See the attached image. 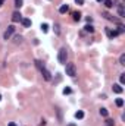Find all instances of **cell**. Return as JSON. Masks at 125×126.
<instances>
[{"label": "cell", "mask_w": 125, "mask_h": 126, "mask_svg": "<svg viewBox=\"0 0 125 126\" xmlns=\"http://www.w3.org/2000/svg\"><path fill=\"white\" fill-rule=\"evenodd\" d=\"M83 117H84V112L78 110V112L75 113V119H78V120H80V119H83Z\"/></svg>", "instance_id": "obj_16"}, {"label": "cell", "mask_w": 125, "mask_h": 126, "mask_svg": "<svg viewBox=\"0 0 125 126\" xmlns=\"http://www.w3.org/2000/svg\"><path fill=\"white\" fill-rule=\"evenodd\" d=\"M15 43H16V44H18V43H22V37H21V35H16V37H15Z\"/></svg>", "instance_id": "obj_24"}, {"label": "cell", "mask_w": 125, "mask_h": 126, "mask_svg": "<svg viewBox=\"0 0 125 126\" xmlns=\"http://www.w3.org/2000/svg\"><path fill=\"white\" fill-rule=\"evenodd\" d=\"M34 63H35V66H37V69H38V70H43V69H44V65H43L40 60H35Z\"/></svg>", "instance_id": "obj_14"}, {"label": "cell", "mask_w": 125, "mask_h": 126, "mask_svg": "<svg viewBox=\"0 0 125 126\" xmlns=\"http://www.w3.org/2000/svg\"><path fill=\"white\" fill-rule=\"evenodd\" d=\"M106 34H108V37H109L111 40H113V38H115V37L118 35V32H116L115 29L112 31V29H109V28H106Z\"/></svg>", "instance_id": "obj_7"}, {"label": "cell", "mask_w": 125, "mask_h": 126, "mask_svg": "<svg viewBox=\"0 0 125 126\" xmlns=\"http://www.w3.org/2000/svg\"><path fill=\"white\" fill-rule=\"evenodd\" d=\"M71 92H72V90H71L69 87H66V88L63 90V94H65V95H66V94H71Z\"/></svg>", "instance_id": "obj_25"}, {"label": "cell", "mask_w": 125, "mask_h": 126, "mask_svg": "<svg viewBox=\"0 0 125 126\" xmlns=\"http://www.w3.org/2000/svg\"><path fill=\"white\" fill-rule=\"evenodd\" d=\"M119 82H121V85L125 84V73H121V76H119Z\"/></svg>", "instance_id": "obj_23"}, {"label": "cell", "mask_w": 125, "mask_h": 126, "mask_svg": "<svg viewBox=\"0 0 125 126\" xmlns=\"http://www.w3.org/2000/svg\"><path fill=\"white\" fill-rule=\"evenodd\" d=\"M66 59H68V51H66V48H60V50H59V54H57L59 63L66 65Z\"/></svg>", "instance_id": "obj_2"}, {"label": "cell", "mask_w": 125, "mask_h": 126, "mask_svg": "<svg viewBox=\"0 0 125 126\" xmlns=\"http://www.w3.org/2000/svg\"><path fill=\"white\" fill-rule=\"evenodd\" d=\"M116 106L118 107H122L124 106V100L122 98H116Z\"/></svg>", "instance_id": "obj_22"}, {"label": "cell", "mask_w": 125, "mask_h": 126, "mask_svg": "<svg viewBox=\"0 0 125 126\" xmlns=\"http://www.w3.org/2000/svg\"><path fill=\"white\" fill-rule=\"evenodd\" d=\"M77 4H84V0H75Z\"/></svg>", "instance_id": "obj_28"}, {"label": "cell", "mask_w": 125, "mask_h": 126, "mask_svg": "<svg viewBox=\"0 0 125 126\" xmlns=\"http://www.w3.org/2000/svg\"><path fill=\"white\" fill-rule=\"evenodd\" d=\"M40 72H41V75H43V78H44L46 81H50V79H52V73H50L46 68H44L43 70H40Z\"/></svg>", "instance_id": "obj_5"}, {"label": "cell", "mask_w": 125, "mask_h": 126, "mask_svg": "<svg viewBox=\"0 0 125 126\" xmlns=\"http://www.w3.org/2000/svg\"><path fill=\"white\" fill-rule=\"evenodd\" d=\"M3 3H4V0H0V6H3Z\"/></svg>", "instance_id": "obj_30"}, {"label": "cell", "mask_w": 125, "mask_h": 126, "mask_svg": "<svg viewBox=\"0 0 125 126\" xmlns=\"http://www.w3.org/2000/svg\"><path fill=\"white\" fill-rule=\"evenodd\" d=\"M112 90H113V92H116V94H121V92L124 91V88L121 87V84H113Z\"/></svg>", "instance_id": "obj_8"}, {"label": "cell", "mask_w": 125, "mask_h": 126, "mask_svg": "<svg viewBox=\"0 0 125 126\" xmlns=\"http://www.w3.org/2000/svg\"><path fill=\"white\" fill-rule=\"evenodd\" d=\"M13 32H15V26H13V25H9V26H7V31L3 34V38H4V40H9V37H10Z\"/></svg>", "instance_id": "obj_3"}, {"label": "cell", "mask_w": 125, "mask_h": 126, "mask_svg": "<svg viewBox=\"0 0 125 126\" xmlns=\"http://www.w3.org/2000/svg\"><path fill=\"white\" fill-rule=\"evenodd\" d=\"M118 13H119V18H124V16H125V7H124V4H118Z\"/></svg>", "instance_id": "obj_9"}, {"label": "cell", "mask_w": 125, "mask_h": 126, "mask_svg": "<svg viewBox=\"0 0 125 126\" xmlns=\"http://www.w3.org/2000/svg\"><path fill=\"white\" fill-rule=\"evenodd\" d=\"M41 31L43 32H47L49 31V25L47 23H41Z\"/></svg>", "instance_id": "obj_21"}, {"label": "cell", "mask_w": 125, "mask_h": 126, "mask_svg": "<svg viewBox=\"0 0 125 126\" xmlns=\"http://www.w3.org/2000/svg\"><path fill=\"white\" fill-rule=\"evenodd\" d=\"M115 125V122L112 120V119H106V122H105V126H113Z\"/></svg>", "instance_id": "obj_18"}, {"label": "cell", "mask_w": 125, "mask_h": 126, "mask_svg": "<svg viewBox=\"0 0 125 126\" xmlns=\"http://www.w3.org/2000/svg\"><path fill=\"white\" fill-rule=\"evenodd\" d=\"M22 3H24V0H15V7L19 9V7L22 6Z\"/></svg>", "instance_id": "obj_19"}, {"label": "cell", "mask_w": 125, "mask_h": 126, "mask_svg": "<svg viewBox=\"0 0 125 126\" xmlns=\"http://www.w3.org/2000/svg\"><path fill=\"white\" fill-rule=\"evenodd\" d=\"M55 29H56V34H59V32H60V29H59V25H55Z\"/></svg>", "instance_id": "obj_27"}, {"label": "cell", "mask_w": 125, "mask_h": 126, "mask_svg": "<svg viewBox=\"0 0 125 126\" xmlns=\"http://www.w3.org/2000/svg\"><path fill=\"white\" fill-rule=\"evenodd\" d=\"M102 15H103V18H105V19H108V21H112V22H118V19H116V18H113V16H112L111 13H108V12H103Z\"/></svg>", "instance_id": "obj_6"}, {"label": "cell", "mask_w": 125, "mask_h": 126, "mask_svg": "<svg viewBox=\"0 0 125 126\" xmlns=\"http://www.w3.org/2000/svg\"><path fill=\"white\" fill-rule=\"evenodd\" d=\"M0 100H1V95H0Z\"/></svg>", "instance_id": "obj_32"}, {"label": "cell", "mask_w": 125, "mask_h": 126, "mask_svg": "<svg viewBox=\"0 0 125 126\" xmlns=\"http://www.w3.org/2000/svg\"><path fill=\"white\" fill-rule=\"evenodd\" d=\"M66 75L68 76H71V78H75V75H77V66H75V63H66Z\"/></svg>", "instance_id": "obj_1"}, {"label": "cell", "mask_w": 125, "mask_h": 126, "mask_svg": "<svg viewBox=\"0 0 125 126\" xmlns=\"http://www.w3.org/2000/svg\"><path fill=\"white\" fill-rule=\"evenodd\" d=\"M96 1H103V0H96Z\"/></svg>", "instance_id": "obj_31"}, {"label": "cell", "mask_w": 125, "mask_h": 126, "mask_svg": "<svg viewBox=\"0 0 125 126\" xmlns=\"http://www.w3.org/2000/svg\"><path fill=\"white\" fill-rule=\"evenodd\" d=\"M119 63H121V65H125V54H121V57H119Z\"/></svg>", "instance_id": "obj_26"}, {"label": "cell", "mask_w": 125, "mask_h": 126, "mask_svg": "<svg viewBox=\"0 0 125 126\" xmlns=\"http://www.w3.org/2000/svg\"><path fill=\"white\" fill-rule=\"evenodd\" d=\"M68 10H69V6H68V4H62V6L59 7V12H60V13H66Z\"/></svg>", "instance_id": "obj_11"}, {"label": "cell", "mask_w": 125, "mask_h": 126, "mask_svg": "<svg viewBox=\"0 0 125 126\" xmlns=\"http://www.w3.org/2000/svg\"><path fill=\"white\" fill-rule=\"evenodd\" d=\"M84 29H85V32H94V28H93L90 23H88V25H85V26H84Z\"/></svg>", "instance_id": "obj_17"}, {"label": "cell", "mask_w": 125, "mask_h": 126, "mask_svg": "<svg viewBox=\"0 0 125 126\" xmlns=\"http://www.w3.org/2000/svg\"><path fill=\"white\" fill-rule=\"evenodd\" d=\"M72 18H74V21L80 22V21H81V13H80V12H74V13H72Z\"/></svg>", "instance_id": "obj_12"}, {"label": "cell", "mask_w": 125, "mask_h": 126, "mask_svg": "<svg viewBox=\"0 0 125 126\" xmlns=\"http://www.w3.org/2000/svg\"><path fill=\"white\" fill-rule=\"evenodd\" d=\"M103 1H105V6H106L108 9L113 7V0H103Z\"/></svg>", "instance_id": "obj_15"}, {"label": "cell", "mask_w": 125, "mask_h": 126, "mask_svg": "<svg viewBox=\"0 0 125 126\" xmlns=\"http://www.w3.org/2000/svg\"><path fill=\"white\" fill-rule=\"evenodd\" d=\"M124 31H125L124 25H119V26H118V29H116V32H118V34H124Z\"/></svg>", "instance_id": "obj_20"}, {"label": "cell", "mask_w": 125, "mask_h": 126, "mask_svg": "<svg viewBox=\"0 0 125 126\" xmlns=\"http://www.w3.org/2000/svg\"><path fill=\"white\" fill-rule=\"evenodd\" d=\"M9 126H16V125H15L13 122H10V123H9Z\"/></svg>", "instance_id": "obj_29"}, {"label": "cell", "mask_w": 125, "mask_h": 126, "mask_svg": "<svg viewBox=\"0 0 125 126\" xmlns=\"http://www.w3.org/2000/svg\"><path fill=\"white\" fill-rule=\"evenodd\" d=\"M99 113L103 116V117H108V115H109V112H108V109H105V107H102L100 110H99Z\"/></svg>", "instance_id": "obj_13"}, {"label": "cell", "mask_w": 125, "mask_h": 126, "mask_svg": "<svg viewBox=\"0 0 125 126\" xmlns=\"http://www.w3.org/2000/svg\"><path fill=\"white\" fill-rule=\"evenodd\" d=\"M21 22H22V25H24L25 28H29V26H31V19H28V18H25V19H22Z\"/></svg>", "instance_id": "obj_10"}, {"label": "cell", "mask_w": 125, "mask_h": 126, "mask_svg": "<svg viewBox=\"0 0 125 126\" xmlns=\"http://www.w3.org/2000/svg\"><path fill=\"white\" fill-rule=\"evenodd\" d=\"M22 21V15L16 10V12H13V15H12V22H21Z\"/></svg>", "instance_id": "obj_4"}]
</instances>
